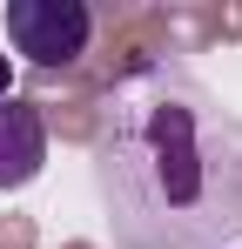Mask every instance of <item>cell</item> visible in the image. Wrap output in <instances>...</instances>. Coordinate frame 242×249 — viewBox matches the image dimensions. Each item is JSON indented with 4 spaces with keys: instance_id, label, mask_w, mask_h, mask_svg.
<instances>
[{
    "instance_id": "6da1fadb",
    "label": "cell",
    "mask_w": 242,
    "mask_h": 249,
    "mask_svg": "<svg viewBox=\"0 0 242 249\" xmlns=\"http://www.w3.org/2000/svg\"><path fill=\"white\" fill-rule=\"evenodd\" d=\"M94 196L115 249L242 243V115L182 61H141L108 88Z\"/></svg>"
},
{
    "instance_id": "7a4b0ae2",
    "label": "cell",
    "mask_w": 242,
    "mask_h": 249,
    "mask_svg": "<svg viewBox=\"0 0 242 249\" xmlns=\"http://www.w3.org/2000/svg\"><path fill=\"white\" fill-rule=\"evenodd\" d=\"M7 47L27 68H74L94 41V7L87 0H7Z\"/></svg>"
},
{
    "instance_id": "3957f363",
    "label": "cell",
    "mask_w": 242,
    "mask_h": 249,
    "mask_svg": "<svg viewBox=\"0 0 242 249\" xmlns=\"http://www.w3.org/2000/svg\"><path fill=\"white\" fill-rule=\"evenodd\" d=\"M40 168H47V115L27 94H7L0 101V196L27 189Z\"/></svg>"
}]
</instances>
